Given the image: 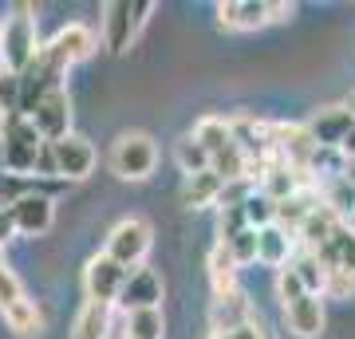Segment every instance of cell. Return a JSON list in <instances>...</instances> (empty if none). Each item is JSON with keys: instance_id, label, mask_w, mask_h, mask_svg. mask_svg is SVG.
<instances>
[{"instance_id": "1", "label": "cell", "mask_w": 355, "mask_h": 339, "mask_svg": "<svg viewBox=\"0 0 355 339\" xmlns=\"http://www.w3.org/2000/svg\"><path fill=\"white\" fill-rule=\"evenodd\" d=\"M40 28H36V8L32 4H16L12 16L4 20V36H0V67L24 76L32 60L40 55Z\"/></svg>"}, {"instance_id": "2", "label": "cell", "mask_w": 355, "mask_h": 339, "mask_svg": "<svg viewBox=\"0 0 355 339\" xmlns=\"http://www.w3.org/2000/svg\"><path fill=\"white\" fill-rule=\"evenodd\" d=\"M107 166H111V174L123 177V182H146V177L154 174V166H158V142H154L146 130H123V134L111 142Z\"/></svg>"}, {"instance_id": "3", "label": "cell", "mask_w": 355, "mask_h": 339, "mask_svg": "<svg viewBox=\"0 0 355 339\" xmlns=\"http://www.w3.org/2000/svg\"><path fill=\"white\" fill-rule=\"evenodd\" d=\"M150 12H154L150 0H111V4H103V48L111 55H123L139 40Z\"/></svg>"}, {"instance_id": "4", "label": "cell", "mask_w": 355, "mask_h": 339, "mask_svg": "<svg viewBox=\"0 0 355 339\" xmlns=\"http://www.w3.org/2000/svg\"><path fill=\"white\" fill-rule=\"evenodd\" d=\"M0 134H4V150H8V174L36 177L40 150L48 146L44 134L36 130V123H32L28 114H8V119L0 123Z\"/></svg>"}, {"instance_id": "5", "label": "cell", "mask_w": 355, "mask_h": 339, "mask_svg": "<svg viewBox=\"0 0 355 339\" xmlns=\"http://www.w3.org/2000/svg\"><path fill=\"white\" fill-rule=\"evenodd\" d=\"M154 245V229L146 217H123L119 225L107 233V257H114L119 264H127V268H139L146 261V252Z\"/></svg>"}, {"instance_id": "6", "label": "cell", "mask_w": 355, "mask_h": 339, "mask_svg": "<svg viewBox=\"0 0 355 339\" xmlns=\"http://www.w3.org/2000/svg\"><path fill=\"white\" fill-rule=\"evenodd\" d=\"M127 280H130V268L119 264L114 257H107V252H95V257L83 264V292H87V300L119 304Z\"/></svg>"}, {"instance_id": "7", "label": "cell", "mask_w": 355, "mask_h": 339, "mask_svg": "<svg viewBox=\"0 0 355 339\" xmlns=\"http://www.w3.org/2000/svg\"><path fill=\"white\" fill-rule=\"evenodd\" d=\"M95 48H99V40H95V32H91L87 24H67V28H60V32L44 44V55H48V60L67 76V71H71L76 63L87 60Z\"/></svg>"}, {"instance_id": "8", "label": "cell", "mask_w": 355, "mask_h": 339, "mask_svg": "<svg viewBox=\"0 0 355 339\" xmlns=\"http://www.w3.org/2000/svg\"><path fill=\"white\" fill-rule=\"evenodd\" d=\"M304 126L320 150H343L347 134L355 130V114L347 111V103H336V107H320Z\"/></svg>"}, {"instance_id": "9", "label": "cell", "mask_w": 355, "mask_h": 339, "mask_svg": "<svg viewBox=\"0 0 355 339\" xmlns=\"http://www.w3.org/2000/svg\"><path fill=\"white\" fill-rule=\"evenodd\" d=\"M265 24H277L272 0H221L217 4V28L225 32H257Z\"/></svg>"}, {"instance_id": "10", "label": "cell", "mask_w": 355, "mask_h": 339, "mask_svg": "<svg viewBox=\"0 0 355 339\" xmlns=\"http://www.w3.org/2000/svg\"><path fill=\"white\" fill-rule=\"evenodd\" d=\"M28 119L36 123L44 142H60V139H67V134H76V130H71V95H67V87L48 91Z\"/></svg>"}, {"instance_id": "11", "label": "cell", "mask_w": 355, "mask_h": 339, "mask_svg": "<svg viewBox=\"0 0 355 339\" xmlns=\"http://www.w3.org/2000/svg\"><path fill=\"white\" fill-rule=\"evenodd\" d=\"M12 221H16V233H24V237H44L55 221V201H51L48 189H32L24 198L16 201L12 209Z\"/></svg>"}, {"instance_id": "12", "label": "cell", "mask_w": 355, "mask_h": 339, "mask_svg": "<svg viewBox=\"0 0 355 339\" xmlns=\"http://www.w3.org/2000/svg\"><path fill=\"white\" fill-rule=\"evenodd\" d=\"M51 150H55L60 182H83V177L95 170V146H91L83 134H67V139L51 142Z\"/></svg>"}, {"instance_id": "13", "label": "cell", "mask_w": 355, "mask_h": 339, "mask_svg": "<svg viewBox=\"0 0 355 339\" xmlns=\"http://www.w3.org/2000/svg\"><path fill=\"white\" fill-rule=\"evenodd\" d=\"M284 324H288L292 336L300 339H316L328 324V312H324V296L320 292H304L300 300L284 304Z\"/></svg>"}, {"instance_id": "14", "label": "cell", "mask_w": 355, "mask_h": 339, "mask_svg": "<svg viewBox=\"0 0 355 339\" xmlns=\"http://www.w3.org/2000/svg\"><path fill=\"white\" fill-rule=\"evenodd\" d=\"M119 308L123 312H142V308H162V280H158V272L154 268H130V280L127 288H123V296H119Z\"/></svg>"}, {"instance_id": "15", "label": "cell", "mask_w": 355, "mask_h": 339, "mask_svg": "<svg viewBox=\"0 0 355 339\" xmlns=\"http://www.w3.org/2000/svg\"><path fill=\"white\" fill-rule=\"evenodd\" d=\"M257 241H261V264H268V268H288L292 261H296V245H300V237L292 233V229L284 225H268V229H257Z\"/></svg>"}, {"instance_id": "16", "label": "cell", "mask_w": 355, "mask_h": 339, "mask_svg": "<svg viewBox=\"0 0 355 339\" xmlns=\"http://www.w3.org/2000/svg\"><path fill=\"white\" fill-rule=\"evenodd\" d=\"M320 264L331 272H343V277H355V229L343 221L336 233H331V241L324 245V249H316Z\"/></svg>"}, {"instance_id": "17", "label": "cell", "mask_w": 355, "mask_h": 339, "mask_svg": "<svg viewBox=\"0 0 355 339\" xmlns=\"http://www.w3.org/2000/svg\"><path fill=\"white\" fill-rule=\"evenodd\" d=\"M111 315H114V304L83 300V308H79L76 320H71L67 339H107V331H111Z\"/></svg>"}, {"instance_id": "18", "label": "cell", "mask_w": 355, "mask_h": 339, "mask_svg": "<svg viewBox=\"0 0 355 339\" xmlns=\"http://www.w3.org/2000/svg\"><path fill=\"white\" fill-rule=\"evenodd\" d=\"M221 193H225V177L205 170V174L186 177L182 186V205L186 209H209V205H221Z\"/></svg>"}, {"instance_id": "19", "label": "cell", "mask_w": 355, "mask_h": 339, "mask_svg": "<svg viewBox=\"0 0 355 339\" xmlns=\"http://www.w3.org/2000/svg\"><path fill=\"white\" fill-rule=\"evenodd\" d=\"M190 134L205 146V154H209V158L225 154L229 146L237 142V134H233V119H217V114H205V119H198V126H193Z\"/></svg>"}, {"instance_id": "20", "label": "cell", "mask_w": 355, "mask_h": 339, "mask_svg": "<svg viewBox=\"0 0 355 339\" xmlns=\"http://www.w3.org/2000/svg\"><path fill=\"white\" fill-rule=\"evenodd\" d=\"M340 225H343V221H340L336 214H331L324 201H320L316 209H312V217H308L304 225H300V233H296V237H300V249H308V252L324 249V245L331 241V233H336Z\"/></svg>"}, {"instance_id": "21", "label": "cell", "mask_w": 355, "mask_h": 339, "mask_svg": "<svg viewBox=\"0 0 355 339\" xmlns=\"http://www.w3.org/2000/svg\"><path fill=\"white\" fill-rule=\"evenodd\" d=\"M4 324H8V331H16L20 339H36L44 327H48V320H44V312H40V304L32 300V296H24V300H16L12 308H4Z\"/></svg>"}, {"instance_id": "22", "label": "cell", "mask_w": 355, "mask_h": 339, "mask_svg": "<svg viewBox=\"0 0 355 339\" xmlns=\"http://www.w3.org/2000/svg\"><path fill=\"white\" fill-rule=\"evenodd\" d=\"M214 331H229V327L253 324V308L245 300V292H233V296H214Z\"/></svg>"}, {"instance_id": "23", "label": "cell", "mask_w": 355, "mask_h": 339, "mask_svg": "<svg viewBox=\"0 0 355 339\" xmlns=\"http://www.w3.org/2000/svg\"><path fill=\"white\" fill-rule=\"evenodd\" d=\"M209 280H214V296H233L237 288V261L229 257V249L217 241L209 249Z\"/></svg>"}, {"instance_id": "24", "label": "cell", "mask_w": 355, "mask_h": 339, "mask_svg": "<svg viewBox=\"0 0 355 339\" xmlns=\"http://www.w3.org/2000/svg\"><path fill=\"white\" fill-rule=\"evenodd\" d=\"M174 162H178V170L186 177H193V174H205V170H214V158L205 154V146L193 134H182V139L174 142Z\"/></svg>"}, {"instance_id": "25", "label": "cell", "mask_w": 355, "mask_h": 339, "mask_svg": "<svg viewBox=\"0 0 355 339\" xmlns=\"http://www.w3.org/2000/svg\"><path fill=\"white\" fill-rule=\"evenodd\" d=\"M320 198H324V205H328V209L340 217V221L355 217V186H352L343 174L331 177V182H324V186H320Z\"/></svg>"}, {"instance_id": "26", "label": "cell", "mask_w": 355, "mask_h": 339, "mask_svg": "<svg viewBox=\"0 0 355 339\" xmlns=\"http://www.w3.org/2000/svg\"><path fill=\"white\" fill-rule=\"evenodd\" d=\"M127 339H166V315L162 308H142L127 315Z\"/></svg>"}, {"instance_id": "27", "label": "cell", "mask_w": 355, "mask_h": 339, "mask_svg": "<svg viewBox=\"0 0 355 339\" xmlns=\"http://www.w3.org/2000/svg\"><path fill=\"white\" fill-rule=\"evenodd\" d=\"M292 268H296V277L304 280V288L308 292H320V296H324V288H328V268H324V264H320V257L316 252H300V257H296V261H292Z\"/></svg>"}, {"instance_id": "28", "label": "cell", "mask_w": 355, "mask_h": 339, "mask_svg": "<svg viewBox=\"0 0 355 339\" xmlns=\"http://www.w3.org/2000/svg\"><path fill=\"white\" fill-rule=\"evenodd\" d=\"M245 221H249V229H268V225H277V201L268 198L265 189H257L253 198L245 201Z\"/></svg>"}, {"instance_id": "29", "label": "cell", "mask_w": 355, "mask_h": 339, "mask_svg": "<svg viewBox=\"0 0 355 339\" xmlns=\"http://www.w3.org/2000/svg\"><path fill=\"white\" fill-rule=\"evenodd\" d=\"M221 245H225L229 257L237 261V268H245V264L261 261V241H257V229H245V233H237V237L221 241Z\"/></svg>"}, {"instance_id": "30", "label": "cell", "mask_w": 355, "mask_h": 339, "mask_svg": "<svg viewBox=\"0 0 355 339\" xmlns=\"http://www.w3.org/2000/svg\"><path fill=\"white\" fill-rule=\"evenodd\" d=\"M20 99H24L20 76H12V71L0 67V114H4V119H8V114H20Z\"/></svg>"}, {"instance_id": "31", "label": "cell", "mask_w": 355, "mask_h": 339, "mask_svg": "<svg viewBox=\"0 0 355 339\" xmlns=\"http://www.w3.org/2000/svg\"><path fill=\"white\" fill-rule=\"evenodd\" d=\"M32 189H36L32 177H16V174L4 170V174H0V205H4V209H12L16 201L24 198V193H32Z\"/></svg>"}, {"instance_id": "32", "label": "cell", "mask_w": 355, "mask_h": 339, "mask_svg": "<svg viewBox=\"0 0 355 339\" xmlns=\"http://www.w3.org/2000/svg\"><path fill=\"white\" fill-rule=\"evenodd\" d=\"M16 300H24V288H20V277L8 268L4 249H0V312H4V308H12Z\"/></svg>"}, {"instance_id": "33", "label": "cell", "mask_w": 355, "mask_h": 339, "mask_svg": "<svg viewBox=\"0 0 355 339\" xmlns=\"http://www.w3.org/2000/svg\"><path fill=\"white\" fill-rule=\"evenodd\" d=\"M304 280L296 277V268H280L277 272V296H280V304H292V300H300V296H304Z\"/></svg>"}, {"instance_id": "34", "label": "cell", "mask_w": 355, "mask_h": 339, "mask_svg": "<svg viewBox=\"0 0 355 339\" xmlns=\"http://www.w3.org/2000/svg\"><path fill=\"white\" fill-rule=\"evenodd\" d=\"M209 339H268L265 327L257 324H241V327H229V331H209Z\"/></svg>"}, {"instance_id": "35", "label": "cell", "mask_w": 355, "mask_h": 339, "mask_svg": "<svg viewBox=\"0 0 355 339\" xmlns=\"http://www.w3.org/2000/svg\"><path fill=\"white\" fill-rule=\"evenodd\" d=\"M355 292V277H343V272H331L328 277V288H324V296H352Z\"/></svg>"}, {"instance_id": "36", "label": "cell", "mask_w": 355, "mask_h": 339, "mask_svg": "<svg viewBox=\"0 0 355 339\" xmlns=\"http://www.w3.org/2000/svg\"><path fill=\"white\" fill-rule=\"evenodd\" d=\"M12 237H16V221H12V214L0 205V249H4V245H8Z\"/></svg>"}, {"instance_id": "37", "label": "cell", "mask_w": 355, "mask_h": 339, "mask_svg": "<svg viewBox=\"0 0 355 339\" xmlns=\"http://www.w3.org/2000/svg\"><path fill=\"white\" fill-rule=\"evenodd\" d=\"M343 158H355V130L347 134V142H343Z\"/></svg>"}, {"instance_id": "38", "label": "cell", "mask_w": 355, "mask_h": 339, "mask_svg": "<svg viewBox=\"0 0 355 339\" xmlns=\"http://www.w3.org/2000/svg\"><path fill=\"white\" fill-rule=\"evenodd\" d=\"M343 177L355 186V158H347V162H343Z\"/></svg>"}, {"instance_id": "39", "label": "cell", "mask_w": 355, "mask_h": 339, "mask_svg": "<svg viewBox=\"0 0 355 339\" xmlns=\"http://www.w3.org/2000/svg\"><path fill=\"white\" fill-rule=\"evenodd\" d=\"M8 170V150H4V134H0V174Z\"/></svg>"}, {"instance_id": "40", "label": "cell", "mask_w": 355, "mask_h": 339, "mask_svg": "<svg viewBox=\"0 0 355 339\" xmlns=\"http://www.w3.org/2000/svg\"><path fill=\"white\" fill-rule=\"evenodd\" d=\"M347 111H352V114H355V95H352V99H347Z\"/></svg>"}, {"instance_id": "41", "label": "cell", "mask_w": 355, "mask_h": 339, "mask_svg": "<svg viewBox=\"0 0 355 339\" xmlns=\"http://www.w3.org/2000/svg\"><path fill=\"white\" fill-rule=\"evenodd\" d=\"M0 36H4V20H0Z\"/></svg>"}]
</instances>
